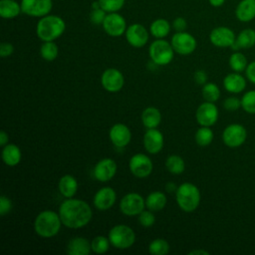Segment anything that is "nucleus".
Listing matches in <instances>:
<instances>
[{
  "label": "nucleus",
  "instance_id": "obj_32",
  "mask_svg": "<svg viewBox=\"0 0 255 255\" xmlns=\"http://www.w3.org/2000/svg\"><path fill=\"white\" fill-rule=\"evenodd\" d=\"M229 66L232 71L241 73L246 70V68L248 66V62H247L246 57L242 53L235 51L229 57Z\"/></svg>",
  "mask_w": 255,
  "mask_h": 255
},
{
  "label": "nucleus",
  "instance_id": "obj_18",
  "mask_svg": "<svg viewBox=\"0 0 255 255\" xmlns=\"http://www.w3.org/2000/svg\"><path fill=\"white\" fill-rule=\"evenodd\" d=\"M117 200V193L114 188L110 186H104L100 188L94 195V206L101 211L112 208Z\"/></svg>",
  "mask_w": 255,
  "mask_h": 255
},
{
  "label": "nucleus",
  "instance_id": "obj_1",
  "mask_svg": "<svg viewBox=\"0 0 255 255\" xmlns=\"http://www.w3.org/2000/svg\"><path fill=\"white\" fill-rule=\"evenodd\" d=\"M59 214L64 226L71 229H79L89 224L93 211L85 200L71 197L61 203Z\"/></svg>",
  "mask_w": 255,
  "mask_h": 255
},
{
  "label": "nucleus",
  "instance_id": "obj_43",
  "mask_svg": "<svg viewBox=\"0 0 255 255\" xmlns=\"http://www.w3.org/2000/svg\"><path fill=\"white\" fill-rule=\"evenodd\" d=\"M12 201L11 199L6 195L0 196V215L5 216L7 213H9L12 209Z\"/></svg>",
  "mask_w": 255,
  "mask_h": 255
},
{
  "label": "nucleus",
  "instance_id": "obj_27",
  "mask_svg": "<svg viewBox=\"0 0 255 255\" xmlns=\"http://www.w3.org/2000/svg\"><path fill=\"white\" fill-rule=\"evenodd\" d=\"M141 123L144 128H156L161 123V114L158 109L154 107H148L141 113Z\"/></svg>",
  "mask_w": 255,
  "mask_h": 255
},
{
  "label": "nucleus",
  "instance_id": "obj_41",
  "mask_svg": "<svg viewBox=\"0 0 255 255\" xmlns=\"http://www.w3.org/2000/svg\"><path fill=\"white\" fill-rule=\"evenodd\" d=\"M106 15H107V12L101 7L92 8V11L90 13V20L95 25H102Z\"/></svg>",
  "mask_w": 255,
  "mask_h": 255
},
{
  "label": "nucleus",
  "instance_id": "obj_19",
  "mask_svg": "<svg viewBox=\"0 0 255 255\" xmlns=\"http://www.w3.org/2000/svg\"><path fill=\"white\" fill-rule=\"evenodd\" d=\"M109 137L115 146L123 148L130 142L131 132L127 125L118 123L110 128Z\"/></svg>",
  "mask_w": 255,
  "mask_h": 255
},
{
  "label": "nucleus",
  "instance_id": "obj_42",
  "mask_svg": "<svg viewBox=\"0 0 255 255\" xmlns=\"http://www.w3.org/2000/svg\"><path fill=\"white\" fill-rule=\"evenodd\" d=\"M223 107L228 112H235L241 107V100L236 97H229L223 102Z\"/></svg>",
  "mask_w": 255,
  "mask_h": 255
},
{
  "label": "nucleus",
  "instance_id": "obj_13",
  "mask_svg": "<svg viewBox=\"0 0 255 255\" xmlns=\"http://www.w3.org/2000/svg\"><path fill=\"white\" fill-rule=\"evenodd\" d=\"M22 12L31 17H44L53 7L52 0H21Z\"/></svg>",
  "mask_w": 255,
  "mask_h": 255
},
{
  "label": "nucleus",
  "instance_id": "obj_20",
  "mask_svg": "<svg viewBox=\"0 0 255 255\" xmlns=\"http://www.w3.org/2000/svg\"><path fill=\"white\" fill-rule=\"evenodd\" d=\"M164 144V137L157 128H147L143 135V146L150 154H156L161 151Z\"/></svg>",
  "mask_w": 255,
  "mask_h": 255
},
{
  "label": "nucleus",
  "instance_id": "obj_8",
  "mask_svg": "<svg viewBox=\"0 0 255 255\" xmlns=\"http://www.w3.org/2000/svg\"><path fill=\"white\" fill-rule=\"evenodd\" d=\"M170 44L174 50L175 53L186 56L190 55L194 52L197 46L196 39L189 33L182 31V32H176L171 37Z\"/></svg>",
  "mask_w": 255,
  "mask_h": 255
},
{
  "label": "nucleus",
  "instance_id": "obj_24",
  "mask_svg": "<svg viewBox=\"0 0 255 255\" xmlns=\"http://www.w3.org/2000/svg\"><path fill=\"white\" fill-rule=\"evenodd\" d=\"M78 181L75 176L71 174H65L63 175L58 183V188L61 193L66 198H71L74 197V195L78 191Z\"/></svg>",
  "mask_w": 255,
  "mask_h": 255
},
{
  "label": "nucleus",
  "instance_id": "obj_15",
  "mask_svg": "<svg viewBox=\"0 0 255 255\" xmlns=\"http://www.w3.org/2000/svg\"><path fill=\"white\" fill-rule=\"evenodd\" d=\"M117 163L110 157H105L99 160L93 170L95 178L101 182H107L111 180L117 173Z\"/></svg>",
  "mask_w": 255,
  "mask_h": 255
},
{
  "label": "nucleus",
  "instance_id": "obj_36",
  "mask_svg": "<svg viewBox=\"0 0 255 255\" xmlns=\"http://www.w3.org/2000/svg\"><path fill=\"white\" fill-rule=\"evenodd\" d=\"M202 97L206 102L215 103L220 98V90L218 86L214 83H206L203 85L202 90Z\"/></svg>",
  "mask_w": 255,
  "mask_h": 255
},
{
  "label": "nucleus",
  "instance_id": "obj_37",
  "mask_svg": "<svg viewBox=\"0 0 255 255\" xmlns=\"http://www.w3.org/2000/svg\"><path fill=\"white\" fill-rule=\"evenodd\" d=\"M111 245L112 244H111V241H110L109 237H106V236H103V235L96 236L91 241L92 251L96 254H104V253L108 252Z\"/></svg>",
  "mask_w": 255,
  "mask_h": 255
},
{
  "label": "nucleus",
  "instance_id": "obj_49",
  "mask_svg": "<svg viewBox=\"0 0 255 255\" xmlns=\"http://www.w3.org/2000/svg\"><path fill=\"white\" fill-rule=\"evenodd\" d=\"M208 1H209V4L213 7H220L225 2V0H208Z\"/></svg>",
  "mask_w": 255,
  "mask_h": 255
},
{
  "label": "nucleus",
  "instance_id": "obj_6",
  "mask_svg": "<svg viewBox=\"0 0 255 255\" xmlns=\"http://www.w3.org/2000/svg\"><path fill=\"white\" fill-rule=\"evenodd\" d=\"M148 55L150 60L157 66H166L173 60L174 50L167 41L156 39L149 45Z\"/></svg>",
  "mask_w": 255,
  "mask_h": 255
},
{
  "label": "nucleus",
  "instance_id": "obj_47",
  "mask_svg": "<svg viewBox=\"0 0 255 255\" xmlns=\"http://www.w3.org/2000/svg\"><path fill=\"white\" fill-rule=\"evenodd\" d=\"M246 78L253 84H255V61H252L248 64L246 70H245Z\"/></svg>",
  "mask_w": 255,
  "mask_h": 255
},
{
  "label": "nucleus",
  "instance_id": "obj_4",
  "mask_svg": "<svg viewBox=\"0 0 255 255\" xmlns=\"http://www.w3.org/2000/svg\"><path fill=\"white\" fill-rule=\"evenodd\" d=\"M177 205L184 212H192L200 204L201 194L199 188L191 182L181 183L175 191Z\"/></svg>",
  "mask_w": 255,
  "mask_h": 255
},
{
  "label": "nucleus",
  "instance_id": "obj_39",
  "mask_svg": "<svg viewBox=\"0 0 255 255\" xmlns=\"http://www.w3.org/2000/svg\"><path fill=\"white\" fill-rule=\"evenodd\" d=\"M102 9L107 13L118 12L121 10L125 4L126 0H98Z\"/></svg>",
  "mask_w": 255,
  "mask_h": 255
},
{
  "label": "nucleus",
  "instance_id": "obj_26",
  "mask_svg": "<svg viewBox=\"0 0 255 255\" xmlns=\"http://www.w3.org/2000/svg\"><path fill=\"white\" fill-rule=\"evenodd\" d=\"M2 160L8 166H16L22 158V152L19 146L14 143H7L2 148Z\"/></svg>",
  "mask_w": 255,
  "mask_h": 255
},
{
  "label": "nucleus",
  "instance_id": "obj_34",
  "mask_svg": "<svg viewBox=\"0 0 255 255\" xmlns=\"http://www.w3.org/2000/svg\"><path fill=\"white\" fill-rule=\"evenodd\" d=\"M59 49L57 44L54 41H48V42H43V44L40 47V55L41 57L48 61H54L58 57Z\"/></svg>",
  "mask_w": 255,
  "mask_h": 255
},
{
  "label": "nucleus",
  "instance_id": "obj_38",
  "mask_svg": "<svg viewBox=\"0 0 255 255\" xmlns=\"http://www.w3.org/2000/svg\"><path fill=\"white\" fill-rule=\"evenodd\" d=\"M241 108L247 114H255V90L249 91L243 95L241 98Z\"/></svg>",
  "mask_w": 255,
  "mask_h": 255
},
{
  "label": "nucleus",
  "instance_id": "obj_7",
  "mask_svg": "<svg viewBox=\"0 0 255 255\" xmlns=\"http://www.w3.org/2000/svg\"><path fill=\"white\" fill-rule=\"evenodd\" d=\"M145 207V199L136 193L129 192L124 195L120 201V209L123 214L127 216L138 215Z\"/></svg>",
  "mask_w": 255,
  "mask_h": 255
},
{
  "label": "nucleus",
  "instance_id": "obj_33",
  "mask_svg": "<svg viewBox=\"0 0 255 255\" xmlns=\"http://www.w3.org/2000/svg\"><path fill=\"white\" fill-rule=\"evenodd\" d=\"M214 137V133L210 127H201L199 128L194 135L195 141L199 146L209 145Z\"/></svg>",
  "mask_w": 255,
  "mask_h": 255
},
{
  "label": "nucleus",
  "instance_id": "obj_31",
  "mask_svg": "<svg viewBox=\"0 0 255 255\" xmlns=\"http://www.w3.org/2000/svg\"><path fill=\"white\" fill-rule=\"evenodd\" d=\"M166 169L172 174H180L185 169V162L180 155L171 154L165 160Z\"/></svg>",
  "mask_w": 255,
  "mask_h": 255
},
{
  "label": "nucleus",
  "instance_id": "obj_21",
  "mask_svg": "<svg viewBox=\"0 0 255 255\" xmlns=\"http://www.w3.org/2000/svg\"><path fill=\"white\" fill-rule=\"evenodd\" d=\"M91 251V242L82 236L72 238L67 245V253L69 255H89Z\"/></svg>",
  "mask_w": 255,
  "mask_h": 255
},
{
  "label": "nucleus",
  "instance_id": "obj_3",
  "mask_svg": "<svg viewBox=\"0 0 255 255\" xmlns=\"http://www.w3.org/2000/svg\"><path fill=\"white\" fill-rule=\"evenodd\" d=\"M63 225L59 212L53 210H43L35 218L34 229L38 236L51 238L57 235Z\"/></svg>",
  "mask_w": 255,
  "mask_h": 255
},
{
  "label": "nucleus",
  "instance_id": "obj_16",
  "mask_svg": "<svg viewBox=\"0 0 255 255\" xmlns=\"http://www.w3.org/2000/svg\"><path fill=\"white\" fill-rule=\"evenodd\" d=\"M209 40L212 45L218 48L231 47L235 42L236 37L234 32L225 26H219L214 28L209 34Z\"/></svg>",
  "mask_w": 255,
  "mask_h": 255
},
{
  "label": "nucleus",
  "instance_id": "obj_14",
  "mask_svg": "<svg viewBox=\"0 0 255 255\" xmlns=\"http://www.w3.org/2000/svg\"><path fill=\"white\" fill-rule=\"evenodd\" d=\"M218 109L214 103L204 102L198 106L195 112L196 122L201 127H212L218 120Z\"/></svg>",
  "mask_w": 255,
  "mask_h": 255
},
{
  "label": "nucleus",
  "instance_id": "obj_12",
  "mask_svg": "<svg viewBox=\"0 0 255 255\" xmlns=\"http://www.w3.org/2000/svg\"><path fill=\"white\" fill-rule=\"evenodd\" d=\"M102 26L104 28V31L112 37L122 36L126 33L128 28L125 18L117 12L108 13L105 17Z\"/></svg>",
  "mask_w": 255,
  "mask_h": 255
},
{
  "label": "nucleus",
  "instance_id": "obj_35",
  "mask_svg": "<svg viewBox=\"0 0 255 255\" xmlns=\"http://www.w3.org/2000/svg\"><path fill=\"white\" fill-rule=\"evenodd\" d=\"M169 243L163 238H156L148 245V253L153 255H164L169 252Z\"/></svg>",
  "mask_w": 255,
  "mask_h": 255
},
{
  "label": "nucleus",
  "instance_id": "obj_45",
  "mask_svg": "<svg viewBox=\"0 0 255 255\" xmlns=\"http://www.w3.org/2000/svg\"><path fill=\"white\" fill-rule=\"evenodd\" d=\"M172 27L176 32H182L185 31L187 28V23L186 20L183 17H177L173 20L172 22Z\"/></svg>",
  "mask_w": 255,
  "mask_h": 255
},
{
  "label": "nucleus",
  "instance_id": "obj_44",
  "mask_svg": "<svg viewBox=\"0 0 255 255\" xmlns=\"http://www.w3.org/2000/svg\"><path fill=\"white\" fill-rule=\"evenodd\" d=\"M14 52V46L11 43L3 42L0 45V56L2 58H7L11 56Z\"/></svg>",
  "mask_w": 255,
  "mask_h": 255
},
{
  "label": "nucleus",
  "instance_id": "obj_5",
  "mask_svg": "<svg viewBox=\"0 0 255 255\" xmlns=\"http://www.w3.org/2000/svg\"><path fill=\"white\" fill-rule=\"evenodd\" d=\"M108 237L113 247L122 250L131 247L135 242L134 231L125 224H118L112 227Z\"/></svg>",
  "mask_w": 255,
  "mask_h": 255
},
{
  "label": "nucleus",
  "instance_id": "obj_29",
  "mask_svg": "<svg viewBox=\"0 0 255 255\" xmlns=\"http://www.w3.org/2000/svg\"><path fill=\"white\" fill-rule=\"evenodd\" d=\"M22 12L21 4L16 0H0V16L4 19L16 18Z\"/></svg>",
  "mask_w": 255,
  "mask_h": 255
},
{
  "label": "nucleus",
  "instance_id": "obj_10",
  "mask_svg": "<svg viewBox=\"0 0 255 255\" xmlns=\"http://www.w3.org/2000/svg\"><path fill=\"white\" fill-rule=\"evenodd\" d=\"M247 137L246 128L240 124H231L227 126L222 132V140L229 147H238L242 145Z\"/></svg>",
  "mask_w": 255,
  "mask_h": 255
},
{
  "label": "nucleus",
  "instance_id": "obj_11",
  "mask_svg": "<svg viewBox=\"0 0 255 255\" xmlns=\"http://www.w3.org/2000/svg\"><path fill=\"white\" fill-rule=\"evenodd\" d=\"M101 85L107 92L118 93L125 85V77L120 70L109 68L101 76Z\"/></svg>",
  "mask_w": 255,
  "mask_h": 255
},
{
  "label": "nucleus",
  "instance_id": "obj_30",
  "mask_svg": "<svg viewBox=\"0 0 255 255\" xmlns=\"http://www.w3.org/2000/svg\"><path fill=\"white\" fill-rule=\"evenodd\" d=\"M150 34L156 39H163L170 32V24L163 18L155 19L149 26Z\"/></svg>",
  "mask_w": 255,
  "mask_h": 255
},
{
  "label": "nucleus",
  "instance_id": "obj_50",
  "mask_svg": "<svg viewBox=\"0 0 255 255\" xmlns=\"http://www.w3.org/2000/svg\"><path fill=\"white\" fill-rule=\"evenodd\" d=\"M189 255L191 254H202V255H208L209 252L208 251H205V250H202V249H194V250H191L189 253Z\"/></svg>",
  "mask_w": 255,
  "mask_h": 255
},
{
  "label": "nucleus",
  "instance_id": "obj_2",
  "mask_svg": "<svg viewBox=\"0 0 255 255\" xmlns=\"http://www.w3.org/2000/svg\"><path fill=\"white\" fill-rule=\"evenodd\" d=\"M66 23L63 18L57 15H46L41 17L36 26V34L43 42L55 41L63 35Z\"/></svg>",
  "mask_w": 255,
  "mask_h": 255
},
{
  "label": "nucleus",
  "instance_id": "obj_9",
  "mask_svg": "<svg viewBox=\"0 0 255 255\" xmlns=\"http://www.w3.org/2000/svg\"><path fill=\"white\" fill-rule=\"evenodd\" d=\"M128 168L135 177L145 178L151 174L153 163L146 154L135 153L129 158Z\"/></svg>",
  "mask_w": 255,
  "mask_h": 255
},
{
  "label": "nucleus",
  "instance_id": "obj_51",
  "mask_svg": "<svg viewBox=\"0 0 255 255\" xmlns=\"http://www.w3.org/2000/svg\"><path fill=\"white\" fill-rule=\"evenodd\" d=\"M165 188H166V190L168 191V192H172V191H176V188H175V186H174V184L172 183V182H168L167 184H166V186H165Z\"/></svg>",
  "mask_w": 255,
  "mask_h": 255
},
{
  "label": "nucleus",
  "instance_id": "obj_25",
  "mask_svg": "<svg viewBox=\"0 0 255 255\" xmlns=\"http://www.w3.org/2000/svg\"><path fill=\"white\" fill-rule=\"evenodd\" d=\"M255 45V30L247 28L242 30L236 37L235 42L230 47L234 51L240 49H249Z\"/></svg>",
  "mask_w": 255,
  "mask_h": 255
},
{
  "label": "nucleus",
  "instance_id": "obj_17",
  "mask_svg": "<svg viewBox=\"0 0 255 255\" xmlns=\"http://www.w3.org/2000/svg\"><path fill=\"white\" fill-rule=\"evenodd\" d=\"M128 43L134 48L143 47L148 41V32L141 24L134 23L127 28L125 33Z\"/></svg>",
  "mask_w": 255,
  "mask_h": 255
},
{
  "label": "nucleus",
  "instance_id": "obj_48",
  "mask_svg": "<svg viewBox=\"0 0 255 255\" xmlns=\"http://www.w3.org/2000/svg\"><path fill=\"white\" fill-rule=\"evenodd\" d=\"M8 140H9L8 133L5 130H2L0 132V145L3 147L4 145H6L8 143Z\"/></svg>",
  "mask_w": 255,
  "mask_h": 255
},
{
  "label": "nucleus",
  "instance_id": "obj_40",
  "mask_svg": "<svg viewBox=\"0 0 255 255\" xmlns=\"http://www.w3.org/2000/svg\"><path fill=\"white\" fill-rule=\"evenodd\" d=\"M138 222L142 227H150L155 223V216L151 210H142L138 214Z\"/></svg>",
  "mask_w": 255,
  "mask_h": 255
},
{
  "label": "nucleus",
  "instance_id": "obj_46",
  "mask_svg": "<svg viewBox=\"0 0 255 255\" xmlns=\"http://www.w3.org/2000/svg\"><path fill=\"white\" fill-rule=\"evenodd\" d=\"M193 78H194V81H195L196 84L204 85V84H206L208 77H207V74H206V72L204 70H197L194 73Z\"/></svg>",
  "mask_w": 255,
  "mask_h": 255
},
{
  "label": "nucleus",
  "instance_id": "obj_28",
  "mask_svg": "<svg viewBox=\"0 0 255 255\" xmlns=\"http://www.w3.org/2000/svg\"><path fill=\"white\" fill-rule=\"evenodd\" d=\"M166 203V195L161 191H152L145 198V207L151 211L162 210Z\"/></svg>",
  "mask_w": 255,
  "mask_h": 255
},
{
  "label": "nucleus",
  "instance_id": "obj_23",
  "mask_svg": "<svg viewBox=\"0 0 255 255\" xmlns=\"http://www.w3.org/2000/svg\"><path fill=\"white\" fill-rule=\"evenodd\" d=\"M235 16L243 23L252 21L255 18V0H241L236 6Z\"/></svg>",
  "mask_w": 255,
  "mask_h": 255
},
{
  "label": "nucleus",
  "instance_id": "obj_22",
  "mask_svg": "<svg viewBox=\"0 0 255 255\" xmlns=\"http://www.w3.org/2000/svg\"><path fill=\"white\" fill-rule=\"evenodd\" d=\"M223 87L229 93L239 94L245 89L246 80L240 73H230L223 79Z\"/></svg>",
  "mask_w": 255,
  "mask_h": 255
}]
</instances>
